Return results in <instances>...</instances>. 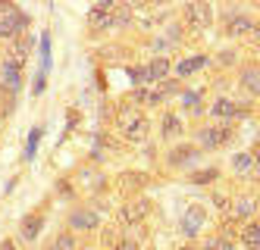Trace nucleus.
<instances>
[{
	"label": "nucleus",
	"instance_id": "obj_1",
	"mask_svg": "<svg viewBox=\"0 0 260 250\" xmlns=\"http://www.w3.org/2000/svg\"><path fill=\"white\" fill-rule=\"evenodd\" d=\"M257 213V200L254 197H238V200H229L226 206V216H222V225H235V222H248L251 216Z\"/></svg>",
	"mask_w": 260,
	"mask_h": 250
},
{
	"label": "nucleus",
	"instance_id": "obj_2",
	"mask_svg": "<svg viewBox=\"0 0 260 250\" xmlns=\"http://www.w3.org/2000/svg\"><path fill=\"white\" fill-rule=\"evenodd\" d=\"M229 138H232V128L229 125H207V128L198 131V144L204 150H216V147L226 144Z\"/></svg>",
	"mask_w": 260,
	"mask_h": 250
},
{
	"label": "nucleus",
	"instance_id": "obj_3",
	"mask_svg": "<svg viewBox=\"0 0 260 250\" xmlns=\"http://www.w3.org/2000/svg\"><path fill=\"white\" fill-rule=\"evenodd\" d=\"M204 222H207V209H204L201 203H191L188 209H185V216H182V235H185V238L201 235Z\"/></svg>",
	"mask_w": 260,
	"mask_h": 250
},
{
	"label": "nucleus",
	"instance_id": "obj_4",
	"mask_svg": "<svg viewBox=\"0 0 260 250\" xmlns=\"http://www.w3.org/2000/svg\"><path fill=\"white\" fill-rule=\"evenodd\" d=\"M28 28V16L22 10H13L10 16L0 19V38H19Z\"/></svg>",
	"mask_w": 260,
	"mask_h": 250
},
{
	"label": "nucleus",
	"instance_id": "obj_5",
	"mask_svg": "<svg viewBox=\"0 0 260 250\" xmlns=\"http://www.w3.org/2000/svg\"><path fill=\"white\" fill-rule=\"evenodd\" d=\"M185 22L191 28H207L213 22V10L207 4H185Z\"/></svg>",
	"mask_w": 260,
	"mask_h": 250
},
{
	"label": "nucleus",
	"instance_id": "obj_6",
	"mask_svg": "<svg viewBox=\"0 0 260 250\" xmlns=\"http://www.w3.org/2000/svg\"><path fill=\"white\" fill-rule=\"evenodd\" d=\"M113 0H101L98 7H91V13H88V22H91V28H113Z\"/></svg>",
	"mask_w": 260,
	"mask_h": 250
},
{
	"label": "nucleus",
	"instance_id": "obj_7",
	"mask_svg": "<svg viewBox=\"0 0 260 250\" xmlns=\"http://www.w3.org/2000/svg\"><path fill=\"white\" fill-rule=\"evenodd\" d=\"M210 113H213V119H226V125H229L232 119L245 116V113H248V106H238L235 100H226V97H219V100L210 106Z\"/></svg>",
	"mask_w": 260,
	"mask_h": 250
},
{
	"label": "nucleus",
	"instance_id": "obj_8",
	"mask_svg": "<svg viewBox=\"0 0 260 250\" xmlns=\"http://www.w3.org/2000/svg\"><path fill=\"white\" fill-rule=\"evenodd\" d=\"M69 225L79 228V232H91V228L101 225V216L94 213V209H72V213H69Z\"/></svg>",
	"mask_w": 260,
	"mask_h": 250
},
{
	"label": "nucleus",
	"instance_id": "obj_9",
	"mask_svg": "<svg viewBox=\"0 0 260 250\" xmlns=\"http://www.w3.org/2000/svg\"><path fill=\"white\" fill-rule=\"evenodd\" d=\"M119 131H122V138H125V141L141 144V141L147 138V131H151V125H147V119H144V116H135L132 122H125Z\"/></svg>",
	"mask_w": 260,
	"mask_h": 250
},
{
	"label": "nucleus",
	"instance_id": "obj_10",
	"mask_svg": "<svg viewBox=\"0 0 260 250\" xmlns=\"http://www.w3.org/2000/svg\"><path fill=\"white\" fill-rule=\"evenodd\" d=\"M0 75H4V88L7 91H19L22 85V66L19 63H13V60H4V66H0Z\"/></svg>",
	"mask_w": 260,
	"mask_h": 250
},
{
	"label": "nucleus",
	"instance_id": "obj_11",
	"mask_svg": "<svg viewBox=\"0 0 260 250\" xmlns=\"http://www.w3.org/2000/svg\"><path fill=\"white\" fill-rule=\"evenodd\" d=\"M147 209H151V203H147V200H132V203H125V206H122L119 219H122L125 225H138V222L147 216Z\"/></svg>",
	"mask_w": 260,
	"mask_h": 250
},
{
	"label": "nucleus",
	"instance_id": "obj_12",
	"mask_svg": "<svg viewBox=\"0 0 260 250\" xmlns=\"http://www.w3.org/2000/svg\"><path fill=\"white\" fill-rule=\"evenodd\" d=\"M251 28H254V22H251L245 13H226V34H229V38L248 34Z\"/></svg>",
	"mask_w": 260,
	"mask_h": 250
},
{
	"label": "nucleus",
	"instance_id": "obj_13",
	"mask_svg": "<svg viewBox=\"0 0 260 250\" xmlns=\"http://www.w3.org/2000/svg\"><path fill=\"white\" fill-rule=\"evenodd\" d=\"M41 228H44V216L41 213H28V216H22V222H19V235L25 238V241H35L41 235Z\"/></svg>",
	"mask_w": 260,
	"mask_h": 250
},
{
	"label": "nucleus",
	"instance_id": "obj_14",
	"mask_svg": "<svg viewBox=\"0 0 260 250\" xmlns=\"http://www.w3.org/2000/svg\"><path fill=\"white\" fill-rule=\"evenodd\" d=\"M238 82H241V88H245L251 97H260V69L257 66H245Z\"/></svg>",
	"mask_w": 260,
	"mask_h": 250
},
{
	"label": "nucleus",
	"instance_id": "obj_15",
	"mask_svg": "<svg viewBox=\"0 0 260 250\" xmlns=\"http://www.w3.org/2000/svg\"><path fill=\"white\" fill-rule=\"evenodd\" d=\"M144 72H147V79H151V85L166 82V75H170V60H166V56H154V60L144 66Z\"/></svg>",
	"mask_w": 260,
	"mask_h": 250
},
{
	"label": "nucleus",
	"instance_id": "obj_16",
	"mask_svg": "<svg viewBox=\"0 0 260 250\" xmlns=\"http://www.w3.org/2000/svg\"><path fill=\"white\" fill-rule=\"evenodd\" d=\"M194 160H198V147H191V144H179V147L170 150V163L173 166H188Z\"/></svg>",
	"mask_w": 260,
	"mask_h": 250
},
{
	"label": "nucleus",
	"instance_id": "obj_17",
	"mask_svg": "<svg viewBox=\"0 0 260 250\" xmlns=\"http://www.w3.org/2000/svg\"><path fill=\"white\" fill-rule=\"evenodd\" d=\"M238 238L245 244V250H260V222H245Z\"/></svg>",
	"mask_w": 260,
	"mask_h": 250
},
{
	"label": "nucleus",
	"instance_id": "obj_18",
	"mask_svg": "<svg viewBox=\"0 0 260 250\" xmlns=\"http://www.w3.org/2000/svg\"><path fill=\"white\" fill-rule=\"evenodd\" d=\"M232 169L238 175H254V157L251 153H235L232 157Z\"/></svg>",
	"mask_w": 260,
	"mask_h": 250
},
{
	"label": "nucleus",
	"instance_id": "obj_19",
	"mask_svg": "<svg viewBox=\"0 0 260 250\" xmlns=\"http://www.w3.org/2000/svg\"><path fill=\"white\" fill-rule=\"evenodd\" d=\"M160 131L163 138H173V134H182V119L176 116V113H166L163 122H160Z\"/></svg>",
	"mask_w": 260,
	"mask_h": 250
},
{
	"label": "nucleus",
	"instance_id": "obj_20",
	"mask_svg": "<svg viewBox=\"0 0 260 250\" xmlns=\"http://www.w3.org/2000/svg\"><path fill=\"white\" fill-rule=\"evenodd\" d=\"M204 250H235V241L229 238V235H213V238H207L204 241Z\"/></svg>",
	"mask_w": 260,
	"mask_h": 250
},
{
	"label": "nucleus",
	"instance_id": "obj_21",
	"mask_svg": "<svg viewBox=\"0 0 260 250\" xmlns=\"http://www.w3.org/2000/svg\"><path fill=\"white\" fill-rule=\"evenodd\" d=\"M204 66H207V56H191V60H185V63L176 66V75H191V72H198Z\"/></svg>",
	"mask_w": 260,
	"mask_h": 250
},
{
	"label": "nucleus",
	"instance_id": "obj_22",
	"mask_svg": "<svg viewBox=\"0 0 260 250\" xmlns=\"http://www.w3.org/2000/svg\"><path fill=\"white\" fill-rule=\"evenodd\" d=\"M28 50H31V44L28 41H22V38H16V44H13V56H7V60H13V63H25L28 60Z\"/></svg>",
	"mask_w": 260,
	"mask_h": 250
},
{
	"label": "nucleus",
	"instance_id": "obj_23",
	"mask_svg": "<svg viewBox=\"0 0 260 250\" xmlns=\"http://www.w3.org/2000/svg\"><path fill=\"white\" fill-rule=\"evenodd\" d=\"M219 178V169H201V172H194V175H191V182L194 185H210V182H216Z\"/></svg>",
	"mask_w": 260,
	"mask_h": 250
},
{
	"label": "nucleus",
	"instance_id": "obj_24",
	"mask_svg": "<svg viewBox=\"0 0 260 250\" xmlns=\"http://www.w3.org/2000/svg\"><path fill=\"white\" fill-rule=\"evenodd\" d=\"M53 250H76V235H72V232L57 235V241H53Z\"/></svg>",
	"mask_w": 260,
	"mask_h": 250
},
{
	"label": "nucleus",
	"instance_id": "obj_25",
	"mask_svg": "<svg viewBox=\"0 0 260 250\" xmlns=\"http://www.w3.org/2000/svg\"><path fill=\"white\" fill-rule=\"evenodd\" d=\"M128 19H132V10L128 7H113V28L128 25Z\"/></svg>",
	"mask_w": 260,
	"mask_h": 250
},
{
	"label": "nucleus",
	"instance_id": "obj_26",
	"mask_svg": "<svg viewBox=\"0 0 260 250\" xmlns=\"http://www.w3.org/2000/svg\"><path fill=\"white\" fill-rule=\"evenodd\" d=\"M198 100H201V94H198V91H188V94H185V106H188V110H194V113H201Z\"/></svg>",
	"mask_w": 260,
	"mask_h": 250
},
{
	"label": "nucleus",
	"instance_id": "obj_27",
	"mask_svg": "<svg viewBox=\"0 0 260 250\" xmlns=\"http://www.w3.org/2000/svg\"><path fill=\"white\" fill-rule=\"evenodd\" d=\"M132 82H135V85H151V79H147L144 69H132Z\"/></svg>",
	"mask_w": 260,
	"mask_h": 250
},
{
	"label": "nucleus",
	"instance_id": "obj_28",
	"mask_svg": "<svg viewBox=\"0 0 260 250\" xmlns=\"http://www.w3.org/2000/svg\"><path fill=\"white\" fill-rule=\"evenodd\" d=\"M38 138H41V131L35 128V131H31V138H28V150H25V157H31V153H35V144H38Z\"/></svg>",
	"mask_w": 260,
	"mask_h": 250
},
{
	"label": "nucleus",
	"instance_id": "obj_29",
	"mask_svg": "<svg viewBox=\"0 0 260 250\" xmlns=\"http://www.w3.org/2000/svg\"><path fill=\"white\" fill-rule=\"evenodd\" d=\"M113 250H141V247H138L135 241H116V244H113Z\"/></svg>",
	"mask_w": 260,
	"mask_h": 250
},
{
	"label": "nucleus",
	"instance_id": "obj_30",
	"mask_svg": "<svg viewBox=\"0 0 260 250\" xmlns=\"http://www.w3.org/2000/svg\"><path fill=\"white\" fill-rule=\"evenodd\" d=\"M219 63H222V66H232V63H235V53H232V50H222V53H219Z\"/></svg>",
	"mask_w": 260,
	"mask_h": 250
},
{
	"label": "nucleus",
	"instance_id": "obj_31",
	"mask_svg": "<svg viewBox=\"0 0 260 250\" xmlns=\"http://www.w3.org/2000/svg\"><path fill=\"white\" fill-rule=\"evenodd\" d=\"M251 157H254V175H260V147H254Z\"/></svg>",
	"mask_w": 260,
	"mask_h": 250
},
{
	"label": "nucleus",
	"instance_id": "obj_32",
	"mask_svg": "<svg viewBox=\"0 0 260 250\" xmlns=\"http://www.w3.org/2000/svg\"><path fill=\"white\" fill-rule=\"evenodd\" d=\"M251 41H254V47H260V22L251 28Z\"/></svg>",
	"mask_w": 260,
	"mask_h": 250
},
{
	"label": "nucleus",
	"instance_id": "obj_33",
	"mask_svg": "<svg viewBox=\"0 0 260 250\" xmlns=\"http://www.w3.org/2000/svg\"><path fill=\"white\" fill-rule=\"evenodd\" d=\"M44 91V72H38V79H35V94Z\"/></svg>",
	"mask_w": 260,
	"mask_h": 250
},
{
	"label": "nucleus",
	"instance_id": "obj_34",
	"mask_svg": "<svg viewBox=\"0 0 260 250\" xmlns=\"http://www.w3.org/2000/svg\"><path fill=\"white\" fill-rule=\"evenodd\" d=\"M213 203H216L219 209H226V206H229V200H226V197H222V194H213Z\"/></svg>",
	"mask_w": 260,
	"mask_h": 250
},
{
	"label": "nucleus",
	"instance_id": "obj_35",
	"mask_svg": "<svg viewBox=\"0 0 260 250\" xmlns=\"http://www.w3.org/2000/svg\"><path fill=\"white\" fill-rule=\"evenodd\" d=\"M13 10H16V7H13V4H0V19H4V16H10V13H13Z\"/></svg>",
	"mask_w": 260,
	"mask_h": 250
},
{
	"label": "nucleus",
	"instance_id": "obj_36",
	"mask_svg": "<svg viewBox=\"0 0 260 250\" xmlns=\"http://www.w3.org/2000/svg\"><path fill=\"white\" fill-rule=\"evenodd\" d=\"M0 250H16V244L13 241H0Z\"/></svg>",
	"mask_w": 260,
	"mask_h": 250
},
{
	"label": "nucleus",
	"instance_id": "obj_37",
	"mask_svg": "<svg viewBox=\"0 0 260 250\" xmlns=\"http://www.w3.org/2000/svg\"><path fill=\"white\" fill-rule=\"evenodd\" d=\"M179 250H194V247H179Z\"/></svg>",
	"mask_w": 260,
	"mask_h": 250
}]
</instances>
